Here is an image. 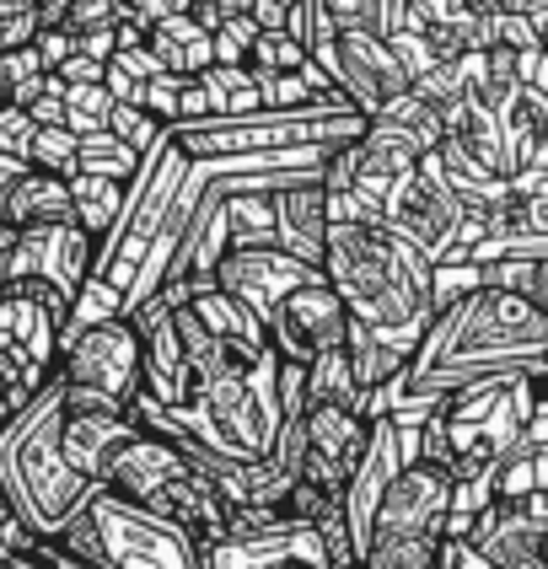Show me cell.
<instances>
[{
    "mask_svg": "<svg viewBox=\"0 0 548 569\" xmlns=\"http://www.w3.org/2000/svg\"><path fill=\"white\" fill-rule=\"evenodd\" d=\"M328 231H333V204H328V189H322V172L275 193V248H286L290 258L322 269Z\"/></svg>",
    "mask_w": 548,
    "mask_h": 569,
    "instance_id": "15",
    "label": "cell"
},
{
    "mask_svg": "<svg viewBox=\"0 0 548 569\" xmlns=\"http://www.w3.org/2000/svg\"><path fill=\"white\" fill-rule=\"evenodd\" d=\"M119 22H124V0H70L64 32L87 38V32H113Z\"/></svg>",
    "mask_w": 548,
    "mask_h": 569,
    "instance_id": "28",
    "label": "cell"
},
{
    "mask_svg": "<svg viewBox=\"0 0 548 569\" xmlns=\"http://www.w3.org/2000/svg\"><path fill=\"white\" fill-rule=\"evenodd\" d=\"M87 516L97 527V569H210V548L157 510L97 489Z\"/></svg>",
    "mask_w": 548,
    "mask_h": 569,
    "instance_id": "5",
    "label": "cell"
},
{
    "mask_svg": "<svg viewBox=\"0 0 548 569\" xmlns=\"http://www.w3.org/2000/svg\"><path fill=\"white\" fill-rule=\"evenodd\" d=\"M60 381L70 392H97L119 409H134L146 398V339L129 317H108L81 333H70L60 349Z\"/></svg>",
    "mask_w": 548,
    "mask_h": 569,
    "instance_id": "6",
    "label": "cell"
},
{
    "mask_svg": "<svg viewBox=\"0 0 548 569\" xmlns=\"http://www.w3.org/2000/svg\"><path fill=\"white\" fill-rule=\"evenodd\" d=\"M451 510H457V478L425 457H409L403 473L387 483L382 510H377V532H392V538H447Z\"/></svg>",
    "mask_w": 548,
    "mask_h": 569,
    "instance_id": "9",
    "label": "cell"
},
{
    "mask_svg": "<svg viewBox=\"0 0 548 569\" xmlns=\"http://www.w3.org/2000/svg\"><path fill=\"white\" fill-rule=\"evenodd\" d=\"M318 274L322 269L290 258L286 248H231V253L221 258V269H216V284H221L226 296H237L248 312H258L269 322V312L286 301L296 284L318 280Z\"/></svg>",
    "mask_w": 548,
    "mask_h": 569,
    "instance_id": "11",
    "label": "cell"
},
{
    "mask_svg": "<svg viewBox=\"0 0 548 569\" xmlns=\"http://www.w3.org/2000/svg\"><path fill=\"white\" fill-rule=\"evenodd\" d=\"M548 366V317L500 284H474L447 301L430 333L419 339L409 371L382 398V413L398 425H419L451 392L500 377H527Z\"/></svg>",
    "mask_w": 548,
    "mask_h": 569,
    "instance_id": "1",
    "label": "cell"
},
{
    "mask_svg": "<svg viewBox=\"0 0 548 569\" xmlns=\"http://www.w3.org/2000/svg\"><path fill=\"white\" fill-rule=\"evenodd\" d=\"M263 328H269V345H275V355H280L286 366H312V360L350 345L355 317H350V307L339 301V290L328 284V274H318V280L296 284L286 301L269 312Z\"/></svg>",
    "mask_w": 548,
    "mask_h": 569,
    "instance_id": "8",
    "label": "cell"
},
{
    "mask_svg": "<svg viewBox=\"0 0 548 569\" xmlns=\"http://www.w3.org/2000/svg\"><path fill=\"white\" fill-rule=\"evenodd\" d=\"M248 70H253L258 81H275V76H307V70H312V54H307V43H301L290 28H275V32H258L253 38Z\"/></svg>",
    "mask_w": 548,
    "mask_h": 569,
    "instance_id": "23",
    "label": "cell"
},
{
    "mask_svg": "<svg viewBox=\"0 0 548 569\" xmlns=\"http://www.w3.org/2000/svg\"><path fill=\"white\" fill-rule=\"evenodd\" d=\"M28 167H38V172H54V178H76L81 172V134L76 129H43L38 124V134H32V151H28Z\"/></svg>",
    "mask_w": 548,
    "mask_h": 569,
    "instance_id": "25",
    "label": "cell"
},
{
    "mask_svg": "<svg viewBox=\"0 0 548 569\" xmlns=\"http://www.w3.org/2000/svg\"><path fill=\"white\" fill-rule=\"evenodd\" d=\"M140 436V419L124 409H70L64 403V430H60V446H64V462L76 473L102 489V473L108 462L119 457V446Z\"/></svg>",
    "mask_w": 548,
    "mask_h": 569,
    "instance_id": "14",
    "label": "cell"
},
{
    "mask_svg": "<svg viewBox=\"0 0 548 569\" xmlns=\"http://www.w3.org/2000/svg\"><path fill=\"white\" fill-rule=\"evenodd\" d=\"M38 6L43 0H0V22H11V17H38ZM43 22V17H38Z\"/></svg>",
    "mask_w": 548,
    "mask_h": 569,
    "instance_id": "34",
    "label": "cell"
},
{
    "mask_svg": "<svg viewBox=\"0 0 548 569\" xmlns=\"http://www.w3.org/2000/svg\"><path fill=\"white\" fill-rule=\"evenodd\" d=\"M70 193H76V221L92 231L97 242L119 226L129 204V183H113V178H92V172H81V178H70Z\"/></svg>",
    "mask_w": 548,
    "mask_h": 569,
    "instance_id": "21",
    "label": "cell"
},
{
    "mask_svg": "<svg viewBox=\"0 0 548 569\" xmlns=\"http://www.w3.org/2000/svg\"><path fill=\"white\" fill-rule=\"evenodd\" d=\"M382 226L398 231L409 248L430 258L436 269H451V263H468L474 248H479V226L468 221V204L451 193V183L441 178V161L430 157L419 172H409L398 189L387 193Z\"/></svg>",
    "mask_w": 548,
    "mask_h": 569,
    "instance_id": "4",
    "label": "cell"
},
{
    "mask_svg": "<svg viewBox=\"0 0 548 569\" xmlns=\"http://www.w3.org/2000/svg\"><path fill=\"white\" fill-rule=\"evenodd\" d=\"M312 64L333 81V92L345 97L360 119H377L387 102L415 92V76L403 70L392 38H382V32H371V28L339 32L333 43H322L318 54H312Z\"/></svg>",
    "mask_w": 548,
    "mask_h": 569,
    "instance_id": "7",
    "label": "cell"
},
{
    "mask_svg": "<svg viewBox=\"0 0 548 569\" xmlns=\"http://www.w3.org/2000/svg\"><path fill=\"white\" fill-rule=\"evenodd\" d=\"M377 119L392 124V129H403L409 140H419V146H425V157H436V151L447 146V119H441V108H436L425 92H403L398 102H387Z\"/></svg>",
    "mask_w": 548,
    "mask_h": 569,
    "instance_id": "22",
    "label": "cell"
},
{
    "mask_svg": "<svg viewBox=\"0 0 548 569\" xmlns=\"http://www.w3.org/2000/svg\"><path fill=\"white\" fill-rule=\"evenodd\" d=\"M32 134H38V119H32V113H22V108H0V157L28 161Z\"/></svg>",
    "mask_w": 548,
    "mask_h": 569,
    "instance_id": "30",
    "label": "cell"
},
{
    "mask_svg": "<svg viewBox=\"0 0 548 569\" xmlns=\"http://www.w3.org/2000/svg\"><path fill=\"white\" fill-rule=\"evenodd\" d=\"M360 569H457V542L447 538H392L377 532L366 542Z\"/></svg>",
    "mask_w": 548,
    "mask_h": 569,
    "instance_id": "19",
    "label": "cell"
},
{
    "mask_svg": "<svg viewBox=\"0 0 548 569\" xmlns=\"http://www.w3.org/2000/svg\"><path fill=\"white\" fill-rule=\"evenodd\" d=\"M403 17H409V0H377V32L382 38H392L403 28Z\"/></svg>",
    "mask_w": 548,
    "mask_h": 569,
    "instance_id": "33",
    "label": "cell"
},
{
    "mask_svg": "<svg viewBox=\"0 0 548 569\" xmlns=\"http://www.w3.org/2000/svg\"><path fill=\"white\" fill-rule=\"evenodd\" d=\"M140 151H129L124 140L108 129V134H87L81 140V172H92V178H113V183H134V172H140ZM76 172V178H81Z\"/></svg>",
    "mask_w": 548,
    "mask_h": 569,
    "instance_id": "24",
    "label": "cell"
},
{
    "mask_svg": "<svg viewBox=\"0 0 548 569\" xmlns=\"http://www.w3.org/2000/svg\"><path fill=\"white\" fill-rule=\"evenodd\" d=\"M296 569H307V565H296Z\"/></svg>",
    "mask_w": 548,
    "mask_h": 569,
    "instance_id": "37",
    "label": "cell"
},
{
    "mask_svg": "<svg viewBox=\"0 0 548 569\" xmlns=\"http://www.w3.org/2000/svg\"><path fill=\"white\" fill-rule=\"evenodd\" d=\"M307 569H328V565H307Z\"/></svg>",
    "mask_w": 548,
    "mask_h": 569,
    "instance_id": "36",
    "label": "cell"
},
{
    "mask_svg": "<svg viewBox=\"0 0 548 569\" xmlns=\"http://www.w3.org/2000/svg\"><path fill=\"white\" fill-rule=\"evenodd\" d=\"M307 409H360V413H371L366 392H360V377H355L350 345L307 366Z\"/></svg>",
    "mask_w": 548,
    "mask_h": 569,
    "instance_id": "18",
    "label": "cell"
},
{
    "mask_svg": "<svg viewBox=\"0 0 548 569\" xmlns=\"http://www.w3.org/2000/svg\"><path fill=\"white\" fill-rule=\"evenodd\" d=\"M38 542H43V538H38L28 521L17 516V506H11V500L0 495V569H11L17 559H28Z\"/></svg>",
    "mask_w": 548,
    "mask_h": 569,
    "instance_id": "29",
    "label": "cell"
},
{
    "mask_svg": "<svg viewBox=\"0 0 548 569\" xmlns=\"http://www.w3.org/2000/svg\"><path fill=\"white\" fill-rule=\"evenodd\" d=\"M189 11H193V0H124V17H134L146 32L172 22V17H189Z\"/></svg>",
    "mask_w": 548,
    "mask_h": 569,
    "instance_id": "32",
    "label": "cell"
},
{
    "mask_svg": "<svg viewBox=\"0 0 548 569\" xmlns=\"http://www.w3.org/2000/svg\"><path fill=\"white\" fill-rule=\"evenodd\" d=\"M22 172H28V161H17V157H0V199H6V189H11V183H17Z\"/></svg>",
    "mask_w": 548,
    "mask_h": 569,
    "instance_id": "35",
    "label": "cell"
},
{
    "mask_svg": "<svg viewBox=\"0 0 548 569\" xmlns=\"http://www.w3.org/2000/svg\"><path fill=\"white\" fill-rule=\"evenodd\" d=\"M60 430H64L60 377L49 381L11 425H0V495L17 506V516L38 538L49 542L60 538L97 495V483H87L64 462Z\"/></svg>",
    "mask_w": 548,
    "mask_h": 569,
    "instance_id": "3",
    "label": "cell"
},
{
    "mask_svg": "<svg viewBox=\"0 0 548 569\" xmlns=\"http://www.w3.org/2000/svg\"><path fill=\"white\" fill-rule=\"evenodd\" d=\"M49 87H54V70L43 64L38 43L0 54V108H22V113H32V102L49 92Z\"/></svg>",
    "mask_w": 548,
    "mask_h": 569,
    "instance_id": "20",
    "label": "cell"
},
{
    "mask_svg": "<svg viewBox=\"0 0 548 569\" xmlns=\"http://www.w3.org/2000/svg\"><path fill=\"white\" fill-rule=\"evenodd\" d=\"M183 473H193L189 451L140 425V436L119 446V457L108 462L102 489H108V495H119V500H129V506H151L161 489H167V483H178Z\"/></svg>",
    "mask_w": 548,
    "mask_h": 569,
    "instance_id": "12",
    "label": "cell"
},
{
    "mask_svg": "<svg viewBox=\"0 0 548 569\" xmlns=\"http://www.w3.org/2000/svg\"><path fill=\"white\" fill-rule=\"evenodd\" d=\"M54 226H76V193L64 178L28 167L0 199V231L28 237V231H54Z\"/></svg>",
    "mask_w": 548,
    "mask_h": 569,
    "instance_id": "16",
    "label": "cell"
},
{
    "mask_svg": "<svg viewBox=\"0 0 548 569\" xmlns=\"http://www.w3.org/2000/svg\"><path fill=\"white\" fill-rule=\"evenodd\" d=\"M253 38H258L253 17H231L226 28H216V70H248Z\"/></svg>",
    "mask_w": 548,
    "mask_h": 569,
    "instance_id": "27",
    "label": "cell"
},
{
    "mask_svg": "<svg viewBox=\"0 0 548 569\" xmlns=\"http://www.w3.org/2000/svg\"><path fill=\"white\" fill-rule=\"evenodd\" d=\"M140 49H146L167 76H183V81H199V76H210V70H216V32L199 28V17H193V11L189 17L161 22V28H151Z\"/></svg>",
    "mask_w": 548,
    "mask_h": 569,
    "instance_id": "17",
    "label": "cell"
},
{
    "mask_svg": "<svg viewBox=\"0 0 548 569\" xmlns=\"http://www.w3.org/2000/svg\"><path fill=\"white\" fill-rule=\"evenodd\" d=\"M377 436V419L360 409H307V478L328 495L345 500V489L355 483L366 451Z\"/></svg>",
    "mask_w": 548,
    "mask_h": 569,
    "instance_id": "10",
    "label": "cell"
},
{
    "mask_svg": "<svg viewBox=\"0 0 548 569\" xmlns=\"http://www.w3.org/2000/svg\"><path fill=\"white\" fill-rule=\"evenodd\" d=\"M322 274L339 290V301L350 307L360 328H371L382 345L403 349L415 360L419 339L430 333V322L441 312L436 301V263L409 248L398 231L360 221H333L328 231V253Z\"/></svg>",
    "mask_w": 548,
    "mask_h": 569,
    "instance_id": "2",
    "label": "cell"
},
{
    "mask_svg": "<svg viewBox=\"0 0 548 569\" xmlns=\"http://www.w3.org/2000/svg\"><path fill=\"white\" fill-rule=\"evenodd\" d=\"M129 322L140 328L146 339V398L161 403V409L183 413L193 403V371H189V355H183V339H178V322L161 301H146L134 307Z\"/></svg>",
    "mask_w": 548,
    "mask_h": 569,
    "instance_id": "13",
    "label": "cell"
},
{
    "mask_svg": "<svg viewBox=\"0 0 548 569\" xmlns=\"http://www.w3.org/2000/svg\"><path fill=\"white\" fill-rule=\"evenodd\" d=\"M113 92H108V81L102 87H64V129H76L81 140L87 134H108L113 124Z\"/></svg>",
    "mask_w": 548,
    "mask_h": 569,
    "instance_id": "26",
    "label": "cell"
},
{
    "mask_svg": "<svg viewBox=\"0 0 548 569\" xmlns=\"http://www.w3.org/2000/svg\"><path fill=\"white\" fill-rule=\"evenodd\" d=\"M312 6L328 17V28H339V32L371 28L377 32V0H312Z\"/></svg>",
    "mask_w": 548,
    "mask_h": 569,
    "instance_id": "31",
    "label": "cell"
}]
</instances>
